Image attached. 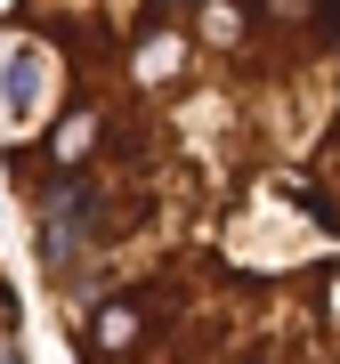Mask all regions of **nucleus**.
<instances>
[{"label":"nucleus","mask_w":340,"mask_h":364,"mask_svg":"<svg viewBox=\"0 0 340 364\" xmlns=\"http://www.w3.org/2000/svg\"><path fill=\"white\" fill-rule=\"evenodd\" d=\"M0 49L73 364H340V0H9Z\"/></svg>","instance_id":"obj_1"},{"label":"nucleus","mask_w":340,"mask_h":364,"mask_svg":"<svg viewBox=\"0 0 340 364\" xmlns=\"http://www.w3.org/2000/svg\"><path fill=\"white\" fill-rule=\"evenodd\" d=\"M0 364H33V348H25V299H16L9 267H0Z\"/></svg>","instance_id":"obj_2"}]
</instances>
